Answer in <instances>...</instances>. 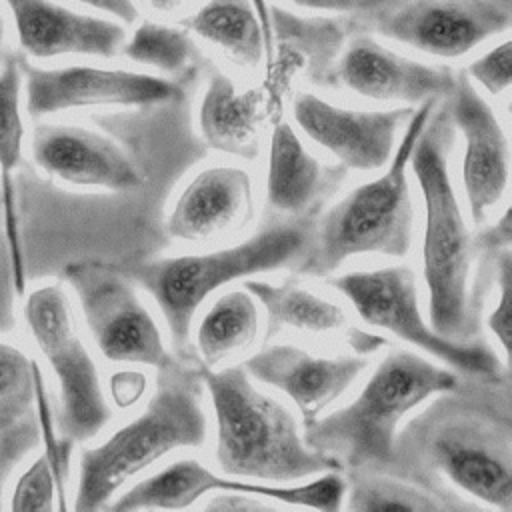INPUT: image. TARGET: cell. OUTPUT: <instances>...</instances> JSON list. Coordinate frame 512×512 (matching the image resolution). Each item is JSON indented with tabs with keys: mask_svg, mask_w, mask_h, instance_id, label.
I'll list each match as a JSON object with an SVG mask.
<instances>
[{
	"mask_svg": "<svg viewBox=\"0 0 512 512\" xmlns=\"http://www.w3.org/2000/svg\"><path fill=\"white\" fill-rule=\"evenodd\" d=\"M298 8L312 10V12H324L334 16H346L356 22L364 20L372 12L396 2V0H286Z\"/></svg>",
	"mask_w": 512,
	"mask_h": 512,
	"instance_id": "d6a6232c",
	"label": "cell"
},
{
	"mask_svg": "<svg viewBox=\"0 0 512 512\" xmlns=\"http://www.w3.org/2000/svg\"><path fill=\"white\" fill-rule=\"evenodd\" d=\"M330 80H338L354 94L398 102L416 108L428 100L450 96L456 74L446 66H432L384 46L370 30L358 26L340 50Z\"/></svg>",
	"mask_w": 512,
	"mask_h": 512,
	"instance_id": "4fadbf2b",
	"label": "cell"
},
{
	"mask_svg": "<svg viewBox=\"0 0 512 512\" xmlns=\"http://www.w3.org/2000/svg\"><path fill=\"white\" fill-rule=\"evenodd\" d=\"M448 108L454 128L464 136L462 180L472 220L480 224L488 210L500 202L508 186V138L494 110L466 74L456 76Z\"/></svg>",
	"mask_w": 512,
	"mask_h": 512,
	"instance_id": "2e32d148",
	"label": "cell"
},
{
	"mask_svg": "<svg viewBox=\"0 0 512 512\" xmlns=\"http://www.w3.org/2000/svg\"><path fill=\"white\" fill-rule=\"evenodd\" d=\"M362 28L416 52L460 58L510 30V0H396L364 20Z\"/></svg>",
	"mask_w": 512,
	"mask_h": 512,
	"instance_id": "9c48e42d",
	"label": "cell"
},
{
	"mask_svg": "<svg viewBox=\"0 0 512 512\" xmlns=\"http://www.w3.org/2000/svg\"><path fill=\"white\" fill-rule=\"evenodd\" d=\"M22 66L20 52H6L0 62V196L2 218L8 238V256L12 280L18 294L24 292V256L18 232L16 188L14 176L22 164L24 148V118H22Z\"/></svg>",
	"mask_w": 512,
	"mask_h": 512,
	"instance_id": "7402d4cb",
	"label": "cell"
},
{
	"mask_svg": "<svg viewBox=\"0 0 512 512\" xmlns=\"http://www.w3.org/2000/svg\"><path fill=\"white\" fill-rule=\"evenodd\" d=\"M96 120V118H94ZM102 130L40 122L32 132V158L48 176L72 186L130 190L140 184V170L120 136L96 120Z\"/></svg>",
	"mask_w": 512,
	"mask_h": 512,
	"instance_id": "5bb4252c",
	"label": "cell"
},
{
	"mask_svg": "<svg viewBox=\"0 0 512 512\" xmlns=\"http://www.w3.org/2000/svg\"><path fill=\"white\" fill-rule=\"evenodd\" d=\"M6 54V20H4V12H2V6H0V62Z\"/></svg>",
	"mask_w": 512,
	"mask_h": 512,
	"instance_id": "ab89813d",
	"label": "cell"
},
{
	"mask_svg": "<svg viewBox=\"0 0 512 512\" xmlns=\"http://www.w3.org/2000/svg\"><path fill=\"white\" fill-rule=\"evenodd\" d=\"M156 12H174L180 8L182 0H146Z\"/></svg>",
	"mask_w": 512,
	"mask_h": 512,
	"instance_id": "f35d334b",
	"label": "cell"
},
{
	"mask_svg": "<svg viewBox=\"0 0 512 512\" xmlns=\"http://www.w3.org/2000/svg\"><path fill=\"white\" fill-rule=\"evenodd\" d=\"M250 4L266 38V60L272 62V4L268 0H250Z\"/></svg>",
	"mask_w": 512,
	"mask_h": 512,
	"instance_id": "74e56055",
	"label": "cell"
},
{
	"mask_svg": "<svg viewBox=\"0 0 512 512\" xmlns=\"http://www.w3.org/2000/svg\"><path fill=\"white\" fill-rule=\"evenodd\" d=\"M364 368L362 358H318L292 344L268 346L246 360V372L282 390L298 406L304 424L340 398Z\"/></svg>",
	"mask_w": 512,
	"mask_h": 512,
	"instance_id": "ac0fdd59",
	"label": "cell"
},
{
	"mask_svg": "<svg viewBox=\"0 0 512 512\" xmlns=\"http://www.w3.org/2000/svg\"><path fill=\"white\" fill-rule=\"evenodd\" d=\"M454 122L448 98L422 126L410 164L424 198L422 268L428 288L430 326L444 338L464 342L478 332L480 290L472 282L474 240L466 228L448 170Z\"/></svg>",
	"mask_w": 512,
	"mask_h": 512,
	"instance_id": "6da1fadb",
	"label": "cell"
},
{
	"mask_svg": "<svg viewBox=\"0 0 512 512\" xmlns=\"http://www.w3.org/2000/svg\"><path fill=\"white\" fill-rule=\"evenodd\" d=\"M38 364L18 346L0 342V440L24 432L36 404Z\"/></svg>",
	"mask_w": 512,
	"mask_h": 512,
	"instance_id": "83f0119b",
	"label": "cell"
},
{
	"mask_svg": "<svg viewBox=\"0 0 512 512\" xmlns=\"http://www.w3.org/2000/svg\"><path fill=\"white\" fill-rule=\"evenodd\" d=\"M438 102L428 100L414 108L382 176L354 188L322 216L300 272L326 276L360 254L404 256L410 250L414 206L406 170L416 138Z\"/></svg>",
	"mask_w": 512,
	"mask_h": 512,
	"instance_id": "5b68a950",
	"label": "cell"
},
{
	"mask_svg": "<svg viewBox=\"0 0 512 512\" xmlns=\"http://www.w3.org/2000/svg\"><path fill=\"white\" fill-rule=\"evenodd\" d=\"M20 66L26 110L32 118L98 106L140 108L174 100L186 92L184 78L170 80L146 72L88 64L44 68L32 64L22 52Z\"/></svg>",
	"mask_w": 512,
	"mask_h": 512,
	"instance_id": "8fae6325",
	"label": "cell"
},
{
	"mask_svg": "<svg viewBox=\"0 0 512 512\" xmlns=\"http://www.w3.org/2000/svg\"><path fill=\"white\" fill-rule=\"evenodd\" d=\"M344 294L358 316L384 328L424 352L466 374H496L500 360L484 344L456 342L440 336L426 324L420 312L416 276L410 266H386L366 272H350L328 280Z\"/></svg>",
	"mask_w": 512,
	"mask_h": 512,
	"instance_id": "ba28073f",
	"label": "cell"
},
{
	"mask_svg": "<svg viewBox=\"0 0 512 512\" xmlns=\"http://www.w3.org/2000/svg\"><path fill=\"white\" fill-rule=\"evenodd\" d=\"M232 496H216L212 502L206 504V510H266L268 506L262 504L260 500H256V496L252 498L250 494H240L238 492H230Z\"/></svg>",
	"mask_w": 512,
	"mask_h": 512,
	"instance_id": "8d00e7d4",
	"label": "cell"
},
{
	"mask_svg": "<svg viewBox=\"0 0 512 512\" xmlns=\"http://www.w3.org/2000/svg\"><path fill=\"white\" fill-rule=\"evenodd\" d=\"M24 318L34 344L58 380L60 412L56 430L72 442L96 436L112 412L100 386L96 362L78 334L62 286L44 284L28 292Z\"/></svg>",
	"mask_w": 512,
	"mask_h": 512,
	"instance_id": "52a82bcc",
	"label": "cell"
},
{
	"mask_svg": "<svg viewBox=\"0 0 512 512\" xmlns=\"http://www.w3.org/2000/svg\"><path fill=\"white\" fill-rule=\"evenodd\" d=\"M348 508L374 512V510H440L444 508L430 494L390 478L356 476L350 486Z\"/></svg>",
	"mask_w": 512,
	"mask_h": 512,
	"instance_id": "f1b7e54d",
	"label": "cell"
},
{
	"mask_svg": "<svg viewBox=\"0 0 512 512\" xmlns=\"http://www.w3.org/2000/svg\"><path fill=\"white\" fill-rule=\"evenodd\" d=\"M264 92L238 90L230 76L212 72L198 108V128L204 142L224 154L254 160L264 120Z\"/></svg>",
	"mask_w": 512,
	"mask_h": 512,
	"instance_id": "44dd1931",
	"label": "cell"
},
{
	"mask_svg": "<svg viewBox=\"0 0 512 512\" xmlns=\"http://www.w3.org/2000/svg\"><path fill=\"white\" fill-rule=\"evenodd\" d=\"M158 372L156 392L144 412L102 444L82 450L74 510L104 508L120 486L164 454L206 442L200 370L178 366L172 358Z\"/></svg>",
	"mask_w": 512,
	"mask_h": 512,
	"instance_id": "3957f363",
	"label": "cell"
},
{
	"mask_svg": "<svg viewBox=\"0 0 512 512\" xmlns=\"http://www.w3.org/2000/svg\"><path fill=\"white\" fill-rule=\"evenodd\" d=\"M470 82L482 86L490 96H498L510 86L512 78V40L506 38L472 60L466 68Z\"/></svg>",
	"mask_w": 512,
	"mask_h": 512,
	"instance_id": "4dcf8cb0",
	"label": "cell"
},
{
	"mask_svg": "<svg viewBox=\"0 0 512 512\" xmlns=\"http://www.w3.org/2000/svg\"><path fill=\"white\" fill-rule=\"evenodd\" d=\"M180 26L244 68H256L266 58V38L250 0H206Z\"/></svg>",
	"mask_w": 512,
	"mask_h": 512,
	"instance_id": "cb8c5ba5",
	"label": "cell"
},
{
	"mask_svg": "<svg viewBox=\"0 0 512 512\" xmlns=\"http://www.w3.org/2000/svg\"><path fill=\"white\" fill-rule=\"evenodd\" d=\"M80 6H86L102 16L114 18L122 24H130L138 18V8L134 0H72Z\"/></svg>",
	"mask_w": 512,
	"mask_h": 512,
	"instance_id": "836d02e7",
	"label": "cell"
},
{
	"mask_svg": "<svg viewBox=\"0 0 512 512\" xmlns=\"http://www.w3.org/2000/svg\"><path fill=\"white\" fill-rule=\"evenodd\" d=\"M310 242L298 224H276L230 248L136 262L126 272L158 304L172 342L184 346L200 304L230 280L280 268L296 260Z\"/></svg>",
	"mask_w": 512,
	"mask_h": 512,
	"instance_id": "8992f818",
	"label": "cell"
},
{
	"mask_svg": "<svg viewBox=\"0 0 512 512\" xmlns=\"http://www.w3.org/2000/svg\"><path fill=\"white\" fill-rule=\"evenodd\" d=\"M244 288L262 302L268 316V336L278 334L284 326L316 334L332 332L338 330L346 320V314L338 304L324 300L300 286H274L268 282L250 280L244 284Z\"/></svg>",
	"mask_w": 512,
	"mask_h": 512,
	"instance_id": "484cf974",
	"label": "cell"
},
{
	"mask_svg": "<svg viewBox=\"0 0 512 512\" xmlns=\"http://www.w3.org/2000/svg\"><path fill=\"white\" fill-rule=\"evenodd\" d=\"M498 302L488 318V326L502 346L506 358H510L512 342V254L510 248L498 250Z\"/></svg>",
	"mask_w": 512,
	"mask_h": 512,
	"instance_id": "1f68e13d",
	"label": "cell"
},
{
	"mask_svg": "<svg viewBox=\"0 0 512 512\" xmlns=\"http://www.w3.org/2000/svg\"><path fill=\"white\" fill-rule=\"evenodd\" d=\"M10 458H14V452L12 450H2L0 452V484H2V478H4V474H6V464H8V460Z\"/></svg>",
	"mask_w": 512,
	"mask_h": 512,
	"instance_id": "60d3db41",
	"label": "cell"
},
{
	"mask_svg": "<svg viewBox=\"0 0 512 512\" xmlns=\"http://www.w3.org/2000/svg\"><path fill=\"white\" fill-rule=\"evenodd\" d=\"M412 112L410 106L352 110L310 92H300L292 102V116L300 130L354 170H376L388 164L394 154L396 132L410 120Z\"/></svg>",
	"mask_w": 512,
	"mask_h": 512,
	"instance_id": "9a60e30c",
	"label": "cell"
},
{
	"mask_svg": "<svg viewBox=\"0 0 512 512\" xmlns=\"http://www.w3.org/2000/svg\"><path fill=\"white\" fill-rule=\"evenodd\" d=\"M146 386V378L140 372H120L112 378V394L118 406H128L138 400Z\"/></svg>",
	"mask_w": 512,
	"mask_h": 512,
	"instance_id": "e575fe53",
	"label": "cell"
},
{
	"mask_svg": "<svg viewBox=\"0 0 512 512\" xmlns=\"http://www.w3.org/2000/svg\"><path fill=\"white\" fill-rule=\"evenodd\" d=\"M120 52L136 64L152 66L176 78L192 74L198 58L196 44L184 26L160 24L156 20L140 22L130 38H124Z\"/></svg>",
	"mask_w": 512,
	"mask_h": 512,
	"instance_id": "4316f807",
	"label": "cell"
},
{
	"mask_svg": "<svg viewBox=\"0 0 512 512\" xmlns=\"http://www.w3.org/2000/svg\"><path fill=\"white\" fill-rule=\"evenodd\" d=\"M430 456L434 466L464 492L510 512L512 454L508 436H494L478 426L452 424L436 434Z\"/></svg>",
	"mask_w": 512,
	"mask_h": 512,
	"instance_id": "d6986e66",
	"label": "cell"
},
{
	"mask_svg": "<svg viewBox=\"0 0 512 512\" xmlns=\"http://www.w3.org/2000/svg\"><path fill=\"white\" fill-rule=\"evenodd\" d=\"M24 56L50 60L58 56L112 58L120 52L124 24L68 8L56 0H4Z\"/></svg>",
	"mask_w": 512,
	"mask_h": 512,
	"instance_id": "e0dca14e",
	"label": "cell"
},
{
	"mask_svg": "<svg viewBox=\"0 0 512 512\" xmlns=\"http://www.w3.org/2000/svg\"><path fill=\"white\" fill-rule=\"evenodd\" d=\"M252 216L250 174L238 166H212L188 182L170 212L168 232L184 242H208L246 226Z\"/></svg>",
	"mask_w": 512,
	"mask_h": 512,
	"instance_id": "ffe728a7",
	"label": "cell"
},
{
	"mask_svg": "<svg viewBox=\"0 0 512 512\" xmlns=\"http://www.w3.org/2000/svg\"><path fill=\"white\" fill-rule=\"evenodd\" d=\"M210 492H238L334 512L342 506L346 482L340 474L330 470L328 474L302 486H276L260 480L250 482L248 478L232 480L214 474L194 458H182L158 474L134 484L110 508L116 512L142 508H186Z\"/></svg>",
	"mask_w": 512,
	"mask_h": 512,
	"instance_id": "7c38bea8",
	"label": "cell"
},
{
	"mask_svg": "<svg viewBox=\"0 0 512 512\" xmlns=\"http://www.w3.org/2000/svg\"><path fill=\"white\" fill-rule=\"evenodd\" d=\"M64 498H66V488L60 484L52 462L42 452L18 476L10 496V510L14 512H48L54 508L66 510Z\"/></svg>",
	"mask_w": 512,
	"mask_h": 512,
	"instance_id": "f546056e",
	"label": "cell"
},
{
	"mask_svg": "<svg viewBox=\"0 0 512 512\" xmlns=\"http://www.w3.org/2000/svg\"><path fill=\"white\" fill-rule=\"evenodd\" d=\"M216 416V460L232 476L260 482H290L328 472L338 464L310 448L292 412L260 392L246 368H200Z\"/></svg>",
	"mask_w": 512,
	"mask_h": 512,
	"instance_id": "7a4b0ae2",
	"label": "cell"
},
{
	"mask_svg": "<svg viewBox=\"0 0 512 512\" xmlns=\"http://www.w3.org/2000/svg\"><path fill=\"white\" fill-rule=\"evenodd\" d=\"M64 276L78 296L84 322L110 362L166 366L172 356L162 334L138 300L128 276L100 262H74Z\"/></svg>",
	"mask_w": 512,
	"mask_h": 512,
	"instance_id": "30bf717a",
	"label": "cell"
},
{
	"mask_svg": "<svg viewBox=\"0 0 512 512\" xmlns=\"http://www.w3.org/2000/svg\"><path fill=\"white\" fill-rule=\"evenodd\" d=\"M510 240H512V218H510V208H506L502 218L494 226L484 230L480 244L488 250L498 252V250L510 248Z\"/></svg>",
	"mask_w": 512,
	"mask_h": 512,
	"instance_id": "d590c367",
	"label": "cell"
},
{
	"mask_svg": "<svg viewBox=\"0 0 512 512\" xmlns=\"http://www.w3.org/2000/svg\"><path fill=\"white\" fill-rule=\"evenodd\" d=\"M0 212H2V196H0Z\"/></svg>",
	"mask_w": 512,
	"mask_h": 512,
	"instance_id": "b9f144b4",
	"label": "cell"
},
{
	"mask_svg": "<svg viewBox=\"0 0 512 512\" xmlns=\"http://www.w3.org/2000/svg\"><path fill=\"white\" fill-rule=\"evenodd\" d=\"M456 386L452 372L408 350H392L350 404L304 424V440L338 466L388 464L400 420L432 394Z\"/></svg>",
	"mask_w": 512,
	"mask_h": 512,
	"instance_id": "277c9868",
	"label": "cell"
},
{
	"mask_svg": "<svg viewBox=\"0 0 512 512\" xmlns=\"http://www.w3.org/2000/svg\"><path fill=\"white\" fill-rule=\"evenodd\" d=\"M324 182L320 162L304 148L288 122H278L272 132L266 172L268 202L286 214H298L318 196Z\"/></svg>",
	"mask_w": 512,
	"mask_h": 512,
	"instance_id": "603a6c76",
	"label": "cell"
},
{
	"mask_svg": "<svg viewBox=\"0 0 512 512\" xmlns=\"http://www.w3.org/2000/svg\"><path fill=\"white\" fill-rule=\"evenodd\" d=\"M258 328V304L248 290L222 294L204 314L196 330L204 366L214 368L228 356L250 348L258 336Z\"/></svg>",
	"mask_w": 512,
	"mask_h": 512,
	"instance_id": "d4e9b609",
	"label": "cell"
}]
</instances>
